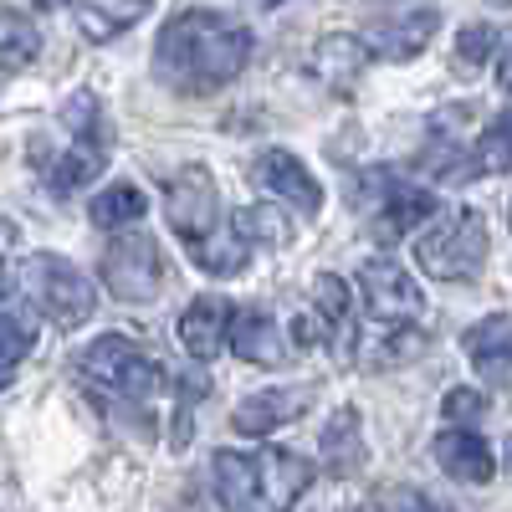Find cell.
Listing matches in <instances>:
<instances>
[{
  "mask_svg": "<svg viewBox=\"0 0 512 512\" xmlns=\"http://www.w3.org/2000/svg\"><path fill=\"white\" fill-rule=\"evenodd\" d=\"M231 303L226 297H195V303L180 313V344L190 359H216L226 344H231Z\"/></svg>",
  "mask_w": 512,
  "mask_h": 512,
  "instance_id": "14",
  "label": "cell"
},
{
  "mask_svg": "<svg viewBox=\"0 0 512 512\" xmlns=\"http://www.w3.org/2000/svg\"><path fill=\"white\" fill-rule=\"evenodd\" d=\"M359 410H338L333 420H328V431H323V461L333 466V472H349V466H359L364 461V446H359Z\"/></svg>",
  "mask_w": 512,
  "mask_h": 512,
  "instance_id": "24",
  "label": "cell"
},
{
  "mask_svg": "<svg viewBox=\"0 0 512 512\" xmlns=\"http://www.w3.org/2000/svg\"><path fill=\"white\" fill-rule=\"evenodd\" d=\"M369 41L364 36H349V31H333V36H323L318 47H313V77L323 82V88H333V93H354L359 88V77H364V67H369Z\"/></svg>",
  "mask_w": 512,
  "mask_h": 512,
  "instance_id": "13",
  "label": "cell"
},
{
  "mask_svg": "<svg viewBox=\"0 0 512 512\" xmlns=\"http://www.w3.org/2000/svg\"><path fill=\"white\" fill-rule=\"evenodd\" d=\"M436 195L431 190H415V185H395V190H384V205H379V216H374V231L390 241V236H405V231H420L425 221L436 216Z\"/></svg>",
  "mask_w": 512,
  "mask_h": 512,
  "instance_id": "19",
  "label": "cell"
},
{
  "mask_svg": "<svg viewBox=\"0 0 512 512\" xmlns=\"http://www.w3.org/2000/svg\"><path fill=\"white\" fill-rule=\"evenodd\" d=\"M507 231H512V205H507Z\"/></svg>",
  "mask_w": 512,
  "mask_h": 512,
  "instance_id": "33",
  "label": "cell"
},
{
  "mask_svg": "<svg viewBox=\"0 0 512 512\" xmlns=\"http://www.w3.org/2000/svg\"><path fill=\"white\" fill-rule=\"evenodd\" d=\"M436 26H441L436 11H410V16H400V21H379V26H369L364 41H369V52L384 57V62H410V57H420L425 47H431Z\"/></svg>",
  "mask_w": 512,
  "mask_h": 512,
  "instance_id": "16",
  "label": "cell"
},
{
  "mask_svg": "<svg viewBox=\"0 0 512 512\" xmlns=\"http://www.w3.org/2000/svg\"><path fill=\"white\" fill-rule=\"evenodd\" d=\"M67 11L77 16L88 41H113L128 26H139L154 11V0H67Z\"/></svg>",
  "mask_w": 512,
  "mask_h": 512,
  "instance_id": "18",
  "label": "cell"
},
{
  "mask_svg": "<svg viewBox=\"0 0 512 512\" xmlns=\"http://www.w3.org/2000/svg\"><path fill=\"white\" fill-rule=\"evenodd\" d=\"M103 164H108V128L93 123L88 134H72V139L57 149V159H47V185H52L57 195L82 190L88 180L103 175Z\"/></svg>",
  "mask_w": 512,
  "mask_h": 512,
  "instance_id": "11",
  "label": "cell"
},
{
  "mask_svg": "<svg viewBox=\"0 0 512 512\" xmlns=\"http://www.w3.org/2000/svg\"><path fill=\"white\" fill-rule=\"evenodd\" d=\"M359 292H364V308L379 323H415L425 313L420 282L395 262V256H369V262L359 267Z\"/></svg>",
  "mask_w": 512,
  "mask_h": 512,
  "instance_id": "7",
  "label": "cell"
},
{
  "mask_svg": "<svg viewBox=\"0 0 512 512\" xmlns=\"http://www.w3.org/2000/svg\"><path fill=\"white\" fill-rule=\"evenodd\" d=\"M436 461H441V472L446 477H456V482H472V487H482V482H492L497 477V456H492V446L477 436V431H446V436H436Z\"/></svg>",
  "mask_w": 512,
  "mask_h": 512,
  "instance_id": "17",
  "label": "cell"
},
{
  "mask_svg": "<svg viewBox=\"0 0 512 512\" xmlns=\"http://www.w3.org/2000/svg\"><path fill=\"white\" fill-rule=\"evenodd\" d=\"M308 410H313V384H287V390H262L246 405H236L231 425L241 436H267V431H277V425L308 415Z\"/></svg>",
  "mask_w": 512,
  "mask_h": 512,
  "instance_id": "12",
  "label": "cell"
},
{
  "mask_svg": "<svg viewBox=\"0 0 512 512\" xmlns=\"http://www.w3.org/2000/svg\"><path fill=\"white\" fill-rule=\"evenodd\" d=\"M144 210H149V195L139 190V185H108V190H98V200H93V226H103V231H128L134 221H144Z\"/></svg>",
  "mask_w": 512,
  "mask_h": 512,
  "instance_id": "21",
  "label": "cell"
},
{
  "mask_svg": "<svg viewBox=\"0 0 512 512\" xmlns=\"http://www.w3.org/2000/svg\"><path fill=\"white\" fill-rule=\"evenodd\" d=\"M472 169L477 175H507L512 169V108L497 123H487V134L472 144Z\"/></svg>",
  "mask_w": 512,
  "mask_h": 512,
  "instance_id": "25",
  "label": "cell"
},
{
  "mask_svg": "<svg viewBox=\"0 0 512 512\" xmlns=\"http://www.w3.org/2000/svg\"><path fill=\"white\" fill-rule=\"evenodd\" d=\"M26 287L36 297V308L52 313V323H62V328H77V323L93 318V282L82 277L67 256L36 251L26 262Z\"/></svg>",
  "mask_w": 512,
  "mask_h": 512,
  "instance_id": "5",
  "label": "cell"
},
{
  "mask_svg": "<svg viewBox=\"0 0 512 512\" xmlns=\"http://www.w3.org/2000/svg\"><path fill=\"white\" fill-rule=\"evenodd\" d=\"M77 379L93 395L118 400V405H144L159 390V364L123 333H103L77 354Z\"/></svg>",
  "mask_w": 512,
  "mask_h": 512,
  "instance_id": "4",
  "label": "cell"
},
{
  "mask_svg": "<svg viewBox=\"0 0 512 512\" xmlns=\"http://www.w3.org/2000/svg\"><path fill=\"white\" fill-rule=\"evenodd\" d=\"M492 6H512V0H492Z\"/></svg>",
  "mask_w": 512,
  "mask_h": 512,
  "instance_id": "34",
  "label": "cell"
},
{
  "mask_svg": "<svg viewBox=\"0 0 512 512\" xmlns=\"http://www.w3.org/2000/svg\"><path fill=\"white\" fill-rule=\"evenodd\" d=\"M492 52H497V26L472 21V26H461V31H456V72H477V67H487Z\"/></svg>",
  "mask_w": 512,
  "mask_h": 512,
  "instance_id": "27",
  "label": "cell"
},
{
  "mask_svg": "<svg viewBox=\"0 0 512 512\" xmlns=\"http://www.w3.org/2000/svg\"><path fill=\"white\" fill-rule=\"evenodd\" d=\"M251 185L267 190L272 200H287L292 210H303V216H318V210H323L318 180L308 175V164L297 159L292 149H267L262 159L251 164Z\"/></svg>",
  "mask_w": 512,
  "mask_h": 512,
  "instance_id": "9",
  "label": "cell"
},
{
  "mask_svg": "<svg viewBox=\"0 0 512 512\" xmlns=\"http://www.w3.org/2000/svg\"><path fill=\"white\" fill-rule=\"evenodd\" d=\"M210 487L221 512H292L313 487V466L292 451H216Z\"/></svg>",
  "mask_w": 512,
  "mask_h": 512,
  "instance_id": "2",
  "label": "cell"
},
{
  "mask_svg": "<svg viewBox=\"0 0 512 512\" xmlns=\"http://www.w3.org/2000/svg\"><path fill=\"white\" fill-rule=\"evenodd\" d=\"M251 62V31L221 11H180L154 41V67L175 93L205 98L236 82Z\"/></svg>",
  "mask_w": 512,
  "mask_h": 512,
  "instance_id": "1",
  "label": "cell"
},
{
  "mask_svg": "<svg viewBox=\"0 0 512 512\" xmlns=\"http://www.w3.org/2000/svg\"><path fill=\"white\" fill-rule=\"evenodd\" d=\"M103 282L123 303H149L164 287V251L154 246V236H118L103 251Z\"/></svg>",
  "mask_w": 512,
  "mask_h": 512,
  "instance_id": "6",
  "label": "cell"
},
{
  "mask_svg": "<svg viewBox=\"0 0 512 512\" xmlns=\"http://www.w3.org/2000/svg\"><path fill=\"white\" fill-rule=\"evenodd\" d=\"M313 303H318L313 318L323 323V338H333V333L349 328V287H344V277L318 272V277H313Z\"/></svg>",
  "mask_w": 512,
  "mask_h": 512,
  "instance_id": "26",
  "label": "cell"
},
{
  "mask_svg": "<svg viewBox=\"0 0 512 512\" xmlns=\"http://www.w3.org/2000/svg\"><path fill=\"white\" fill-rule=\"evenodd\" d=\"M497 82H502V93L512 98V47L502 52V62H497Z\"/></svg>",
  "mask_w": 512,
  "mask_h": 512,
  "instance_id": "30",
  "label": "cell"
},
{
  "mask_svg": "<svg viewBox=\"0 0 512 512\" xmlns=\"http://www.w3.org/2000/svg\"><path fill=\"white\" fill-rule=\"evenodd\" d=\"M36 52H41V31H36L21 11H6V6H0V72L31 67Z\"/></svg>",
  "mask_w": 512,
  "mask_h": 512,
  "instance_id": "22",
  "label": "cell"
},
{
  "mask_svg": "<svg viewBox=\"0 0 512 512\" xmlns=\"http://www.w3.org/2000/svg\"><path fill=\"white\" fill-rule=\"evenodd\" d=\"M216 216H221L216 180H210L200 164L180 169V175L164 185V221H169V231H180V241H185V246L216 231Z\"/></svg>",
  "mask_w": 512,
  "mask_h": 512,
  "instance_id": "8",
  "label": "cell"
},
{
  "mask_svg": "<svg viewBox=\"0 0 512 512\" xmlns=\"http://www.w3.org/2000/svg\"><path fill=\"white\" fill-rule=\"evenodd\" d=\"M461 349H466V364L477 369L482 384L512 390V318L507 313H492V318L472 323L466 338H461Z\"/></svg>",
  "mask_w": 512,
  "mask_h": 512,
  "instance_id": "10",
  "label": "cell"
},
{
  "mask_svg": "<svg viewBox=\"0 0 512 512\" xmlns=\"http://www.w3.org/2000/svg\"><path fill=\"white\" fill-rule=\"evenodd\" d=\"M231 349H236L246 364L272 369V364H287V359H292V333H287L277 318L246 308V313L231 318Z\"/></svg>",
  "mask_w": 512,
  "mask_h": 512,
  "instance_id": "15",
  "label": "cell"
},
{
  "mask_svg": "<svg viewBox=\"0 0 512 512\" xmlns=\"http://www.w3.org/2000/svg\"><path fill=\"white\" fill-rule=\"evenodd\" d=\"M190 256H195L210 277H241L246 262H251V241H246V231H236V226H216L210 236L190 241Z\"/></svg>",
  "mask_w": 512,
  "mask_h": 512,
  "instance_id": "20",
  "label": "cell"
},
{
  "mask_svg": "<svg viewBox=\"0 0 512 512\" xmlns=\"http://www.w3.org/2000/svg\"><path fill=\"white\" fill-rule=\"evenodd\" d=\"M441 410H446V420H482V415H487V395H477V390H451Z\"/></svg>",
  "mask_w": 512,
  "mask_h": 512,
  "instance_id": "29",
  "label": "cell"
},
{
  "mask_svg": "<svg viewBox=\"0 0 512 512\" xmlns=\"http://www.w3.org/2000/svg\"><path fill=\"white\" fill-rule=\"evenodd\" d=\"M502 466H507V472H512V436H507V446H502Z\"/></svg>",
  "mask_w": 512,
  "mask_h": 512,
  "instance_id": "32",
  "label": "cell"
},
{
  "mask_svg": "<svg viewBox=\"0 0 512 512\" xmlns=\"http://www.w3.org/2000/svg\"><path fill=\"white\" fill-rule=\"evenodd\" d=\"M241 231H246V241H262V246H287L292 241V226H287V216H282L277 205L241 210Z\"/></svg>",
  "mask_w": 512,
  "mask_h": 512,
  "instance_id": "28",
  "label": "cell"
},
{
  "mask_svg": "<svg viewBox=\"0 0 512 512\" xmlns=\"http://www.w3.org/2000/svg\"><path fill=\"white\" fill-rule=\"evenodd\" d=\"M6 297H11V272H6V256H0V308H6Z\"/></svg>",
  "mask_w": 512,
  "mask_h": 512,
  "instance_id": "31",
  "label": "cell"
},
{
  "mask_svg": "<svg viewBox=\"0 0 512 512\" xmlns=\"http://www.w3.org/2000/svg\"><path fill=\"white\" fill-rule=\"evenodd\" d=\"M415 262L436 282H472L487 262V221L482 210H436L415 236Z\"/></svg>",
  "mask_w": 512,
  "mask_h": 512,
  "instance_id": "3",
  "label": "cell"
},
{
  "mask_svg": "<svg viewBox=\"0 0 512 512\" xmlns=\"http://www.w3.org/2000/svg\"><path fill=\"white\" fill-rule=\"evenodd\" d=\"M31 344H36V323L26 313H16V308H0V390L16 379V369L31 354Z\"/></svg>",
  "mask_w": 512,
  "mask_h": 512,
  "instance_id": "23",
  "label": "cell"
}]
</instances>
